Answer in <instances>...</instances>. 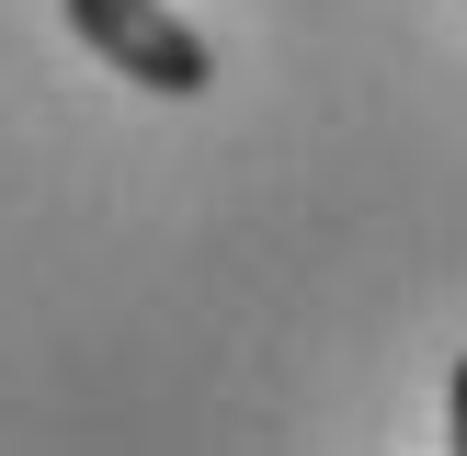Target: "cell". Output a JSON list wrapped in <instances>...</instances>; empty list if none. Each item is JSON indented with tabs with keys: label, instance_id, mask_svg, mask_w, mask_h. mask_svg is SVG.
<instances>
[{
	"label": "cell",
	"instance_id": "obj_1",
	"mask_svg": "<svg viewBox=\"0 0 467 456\" xmlns=\"http://www.w3.org/2000/svg\"><path fill=\"white\" fill-rule=\"evenodd\" d=\"M68 35H80L103 68H126L137 91H171V103H194V91L217 80L205 35L171 12V0H68Z\"/></svg>",
	"mask_w": 467,
	"mask_h": 456
},
{
	"label": "cell",
	"instance_id": "obj_2",
	"mask_svg": "<svg viewBox=\"0 0 467 456\" xmlns=\"http://www.w3.org/2000/svg\"><path fill=\"white\" fill-rule=\"evenodd\" d=\"M445 445L467 456V365H456V388H445Z\"/></svg>",
	"mask_w": 467,
	"mask_h": 456
}]
</instances>
